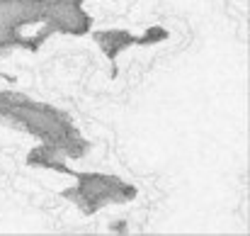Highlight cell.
<instances>
[{
	"instance_id": "cell-2",
	"label": "cell",
	"mask_w": 250,
	"mask_h": 236,
	"mask_svg": "<svg viewBox=\"0 0 250 236\" xmlns=\"http://www.w3.org/2000/svg\"><path fill=\"white\" fill-rule=\"evenodd\" d=\"M112 232H126V222H114L112 224Z\"/></svg>"
},
{
	"instance_id": "cell-1",
	"label": "cell",
	"mask_w": 250,
	"mask_h": 236,
	"mask_svg": "<svg viewBox=\"0 0 250 236\" xmlns=\"http://www.w3.org/2000/svg\"><path fill=\"white\" fill-rule=\"evenodd\" d=\"M167 32L166 29H158V27H153V29H148V34H144V37H129V34H124V32H104V34H95V39H97V44H102V49L107 51V56L109 59H114L117 54H119V47H129V44H151V42H161V39H166Z\"/></svg>"
}]
</instances>
